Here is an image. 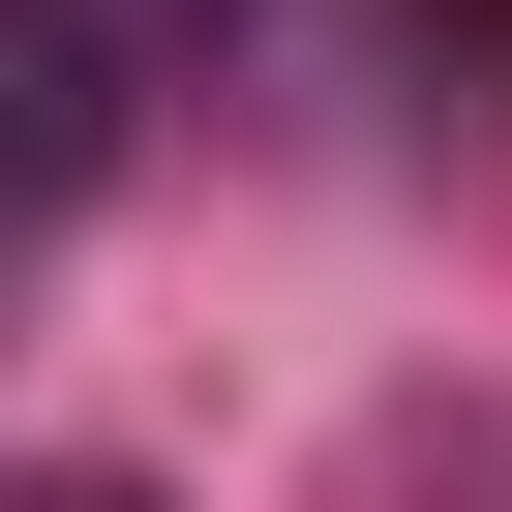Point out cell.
<instances>
[{"instance_id": "cell-2", "label": "cell", "mask_w": 512, "mask_h": 512, "mask_svg": "<svg viewBox=\"0 0 512 512\" xmlns=\"http://www.w3.org/2000/svg\"><path fill=\"white\" fill-rule=\"evenodd\" d=\"M31 512H151V482H31Z\"/></svg>"}, {"instance_id": "cell-1", "label": "cell", "mask_w": 512, "mask_h": 512, "mask_svg": "<svg viewBox=\"0 0 512 512\" xmlns=\"http://www.w3.org/2000/svg\"><path fill=\"white\" fill-rule=\"evenodd\" d=\"M91 181H121V31L91 0H0V241L91 211Z\"/></svg>"}]
</instances>
